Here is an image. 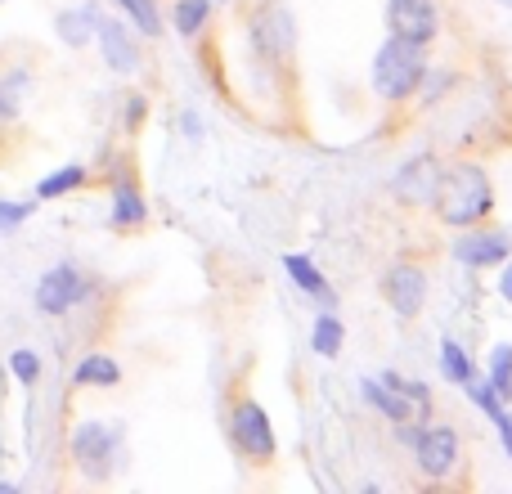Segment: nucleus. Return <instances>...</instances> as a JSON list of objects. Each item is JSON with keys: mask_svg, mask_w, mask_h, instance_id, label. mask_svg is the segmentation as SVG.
<instances>
[{"mask_svg": "<svg viewBox=\"0 0 512 494\" xmlns=\"http://www.w3.org/2000/svg\"><path fill=\"white\" fill-rule=\"evenodd\" d=\"M432 207L445 225L454 230H468V225L486 221L490 207H495V189H490V176L477 167V162H459V167L441 171L436 180V194H432Z\"/></svg>", "mask_w": 512, "mask_h": 494, "instance_id": "obj_1", "label": "nucleus"}, {"mask_svg": "<svg viewBox=\"0 0 512 494\" xmlns=\"http://www.w3.org/2000/svg\"><path fill=\"white\" fill-rule=\"evenodd\" d=\"M427 45L418 41H405V36L391 32L387 41L378 45V54H373V90H378L382 99H391V104H400V99L418 95V86H423V72H427Z\"/></svg>", "mask_w": 512, "mask_h": 494, "instance_id": "obj_2", "label": "nucleus"}, {"mask_svg": "<svg viewBox=\"0 0 512 494\" xmlns=\"http://www.w3.org/2000/svg\"><path fill=\"white\" fill-rule=\"evenodd\" d=\"M117 450H122V427H108V423H86L72 432V463L86 481H108L113 477V463H117Z\"/></svg>", "mask_w": 512, "mask_h": 494, "instance_id": "obj_3", "label": "nucleus"}, {"mask_svg": "<svg viewBox=\"0 0 512 494\" xmlns=\"http://www.w3.org/2000/svg\"><path fill=\"white\" fill-rule=\"evenodd\" d=\"M230 441L239 445V454L252 463L274 459V427H270V414H265L261 400H239V405L230 409Z\"/></svg>", "mask_w": 512, "mask_h": 494, "instance_id": "obj_4", "label": "nucleus"}, {"mask_svg": "<svg viewBox=\"0 0 512 494\" xmlns=\"http://www.w3.org/2000/svg\"><path fill=\"white\" fill-rule=\"evenodd\" d=\"M90 297V279L72 261H59L36 279V310L41 315H68L72 306Z\"/></svg>", "mask_w": 512, "mask_h": 494, "instance_id": "obj_5", "label": "nucleus"}, {"mask_svg": "<svg viewBox=\"0 0 512 494\" xmlns=\"http://www.w3.org/2000/svg\"><path fill=\"white\" fill-rule=\"evenodd\" d=\"M409 445H414V459H418V468H423V477L441 481L459 468L463 445H459V432H454V427H418Z\"/></svg>", "mask_w": 512, "mask_h": 494, "instance_id": "obj_6", "label": "nucleus"}, {"mask_svg": "<svg viewBox=\"0 0 512 494\" xmlns=\"http://www.w3.org/2000/svg\"><path fill=\"white\" fill-rule=\"evenodd\" d=\"M387 27L405 41L427 45L441 32V9L432 0H387Z\"/></svg>", "mask_w": 512, "mask_h": 494, "instance_id": "obj_7", "label": "nucleus"}, {"mask_svg": "<svg viewBox=\"0 0 512 494\" xmlns=\"http://www.w3.org/2000/svg\"><path fill=\"white\" fill-rule=\"evenodd\" d=\"M382 297L391 301V310H396L400 319H414L418 310H423L427 301V274L418 270V265L400 261L387 270V279H382Z\"/></svg>", "mask_w": 512, "mask_h": 494, "instance_id": "obj_8", "label": "nucleus"}, {"mask_svg": "<svg viewBox=\"0 0 512 494\" xmlns=\"http://www.w3.org/2000/svg\"><path fill=\"white\" fill-rule=\"evenodd\" d=\"M95 41L99 50H104V63L113 72H122V77H131V72H140L144 54H140V41H135L131 32H126L122 18H104L99 14V27H95Z\"/></svg>", "mask_w": 512, "mask_h": 494, "instance_id": "obj_9", "label": "nucleus"}, {"mask_svg": "<svg viewBox=\"0 0 512 494\" xmlns=\"http://www.w3.org/2000/svg\"><path fill=\"white\" fill-rule=\"evenodd\" d=\"M512 252V239L504 230H477V234H463L454 243V256H459L468 270H486V265H499Z\"/></svg>", "mask_w": 512, "mask_h": 494, "instance_id": "obj_10", "label": "nucleus"}, {"mask_svg": "<svg viewBox=\"0 0 512 494\" xmlns=\"http://www.w3.org/2000/svg\"><path fill=\"white\" fill-rule=\"evenodd\" d=\"M436 180H441V171H436V158H414L409 167H400L396 198H400V203H432Z\"/></svg>", "mask_w": 512, "mask_h": 494, "instance_id": "obj_11", "label": "nucleus"}, {"mask_svg": "<svg viewBox=\"0 0 512 494\" xmlns=\"http://www.w3.org/2000/svg\"><path fill=\"white\" fill-rule=\"evenodd\" d=\"M283 270H288V279L297 283L301 292H306L310 301H319L324 310H333V301H337V292H333V283L319 274V265L310 261V256H301V252H292V256H283Z\"/></svg>", "mask_w": 512, "mask_h": 494, "instance_id": "obj_12", "label": "nucleus"}, {"mask_svg": "<svg viewBox=\"0 0 512 494\" xmlns=\"http://www.w3.org/2000/svg\"><path fill=\"white\" fill-rule=\"evenodd\" d=\"M99 27V9L95 5H77V9H59V18H54V32H59L63 45H72V50H81V45H90V36H95Z\"/></svg>", "mask_w": 512, "mask_h": 494, "instance_id": "obj_13", "label": "nucleus"}, {"mask_svg": "<svg viewBox=\"0 0 512 494\" xmlns=\"http://www.w3.org/2000/svg\"><path fill=\"white\" fill-rule=\"evenodd\" d=\"M360 391H364V400H369L373 409H378L382 418H391V423H409L414 418V405H409L405 396H400L391 382H382V378H364L360 382Z\"/></svg>", "mask_w": 512, "mask_h": 494, "instance_id": "obj_14", "label": "nucleus"}, {"mask_svg": "<svg viewBox=\"0 0 512 494\" xmlns=\"http://www.w3.org/2000/svg\"><path fill=\"white\" fill-rule=\"evenodd\" d=\"M144 216H149V203H144L140 185H135L131 176L117 180L113 185V225L117 230H135V225H144Z\"/></svg>", "mask_w": 512, "mask_h": 494, "instance_id": "obj_15", "label": "nucleus"}, {"mask_svg": "<svg viewBox=\"0 0 512 494\" xmlns=\"http://www.w3.org/2000/svg\"><path fill=\"white\" fill-rule=\"evenodd\" d=\"M72 382H77V387H117V382H122V364H117L113 355H99V351H90L86 360L77 364V373H72Z\"/></svg>", "mask_w": 512, "mask_h": 494, "instance_id": "obj_16", "label": "nucleus"}, {"mask_svg": "<svg viewBox=\"0 0 512 494\" xmlns=\"http://www.w3.org/2000/svg\"><path fill=\"white\" fill-rule=\"evenodd\" d=\"M342 342H346V328H342V319L333 315V310H324V315H315V328H310V346H315L324 360H333L337 351H342Z\"/></svg>", "mask_w": 512, "mask_h": 494, "instance_id": "obj_17", "label": "nucleus"}, {"mask_svg": "<svg viewBox=\"0 0 512 494\" xmlns=\"http://www.w3.org/2000/svg\"><path fill=\"white\" fill-rule=\"evenodd\" d=\"M86 176L90 171L81 167V162H68V167H59L54 176H45L41 185H36V198H45V203H50V198H63V194H72V189L86 185Z\"/></svg>", "mask_w": 512, "mask_h": 494, "instance_id": "obj_18", "label": "nucleus"}, {"mask_svg": "<svg viewBox=\"0 0 512 494\" xmlns=\"http://www.w3.org/2000/svg\"><path fill=\"white\" fill-rule=\"evenodd\" d=\"M207 18H212V0H176V9H171V27L180 36H198Z\"/></svg>", "mask_w": 512, "mask_h": 494, "instance_id": "obj_19", "label": "nucleus"}, {"mask_svg": "<svg viewBox=\"0 0 512 494\" xmlns=\"http://www.w3.org/2000/svg\"><path fill=\"white\" fill-rule=\"evenodd\" d=\"M122 5V14L131 18V27L140 36H162V9L158 0H117Z\"/></svg>", "mask_w": 512, "mask_h": 494, "instance_id": "obj_20", "label": "nucleus"}, {"mask_svg": "<svg viewBox=\"0 0 512 494\" xmlns=\"http://www.w3.org/2000/svg\"><path fill=\"white\" fill-rule=\"evenodd\" d=\"M441 373L454 382V387H463V382L477 373V369H472V360H468V351H463L459 342H450V337L441 342Z\"/></svg>", "mask_w": 512, "mask_h": 494, "instance_id": "obj_21", "label": "nucleus"}, {"mask_svg": "<svg viewBox=\"0 0 512 494\" xmlns=\"http://www.w3.org/2000/svg\"><path fill=\"white\" fill-rule=\"evenodd\" d=\"M486 382L495 387L499 400H512V346H495V355H490V373Z\"/></svg>", "mask_w": 512, "mask_h": 494, "instance_id": "obj_22", "label": "nucleus"}, {"mask_svg": "<svg viewBox=\"0 0 512 494\" xmlns=\"http://www.w3.org/2000/svg\"><path fill=\"white\" fill-rule=\"evenodd\" d=\"M9 373H14L23 387H36V378H41V355L27 351V346H18V351L9 355Z\"/></svg>", "mask_w": 512, "mask_h": 494, "instance_id": "obj_23", "label": "nucleus"}, {"mask_svg": "<svg viewBox=\"0 0 512 494\" xmlns=\"http://www.w3.org/2000/svg\"><path fill=\"white\" fill-rule=\"evenodd\" d=\"M32 212H36V203H9V198H0V234H14Z\"/></svg>", "mask_w": 512, "mask_h": 494, "instance_id": "obj_24", "label": "nucleus"}, {"mask_svg": "<svg viewBox=\"0 0 512 494\" xmlns=\"http://www.w3.org/2000/svg\"><path fill=\"white\" fill-rule=\"evenodd\" d=\"M18 117V90L0 77V122H14Z\"/></svg>", "mask_w": 512, "mask_h": 494, "instance_id": "obj_25", "label": "nucleus"}, {"mask_svg": "<svg viewBox=\"0 0 512 494\" xmlns=\"http://www.w3.org/2000/svg\"><path fill=\"white\" fill-rule=\"evenodd\" d=\"M180 126H185V140L189 144L203 140V122H198V113H185V117H180Z\"/></svg>", "mask_w": 512, "mask_h": 494, "instance_id": "obj_26", "label": "nucleus"}, {"mask_svg": "<svg viewBox=\"0 0 512 494\" xmlns=\"http://www.w3.org/2000/svg\"><path fill=\"white\" fill-rule=\"evenodd\" d=\"M495 427H499V436H504V450H508V459H512V414H508V409H499Z\"/></svg>", "mask_w": 512, "mask_h": 494, "instance_id": "obj_27", "label": "nucleus"}, {"mask_svg": "<svg viewBox=\"0 0 512 494\" xmlns=\"http://www.w3.org/2000/svg\"><path fill=\"white\" fill-rule=\"evenodd\" d=\"M499 292H504V301H508V306H512V265H508V270H504V279H499Z\"/></svg>", "mask_w": 512, "mask_h": 494, "instance_id": "obj_28", "label": "nucleus"}, {"mask_svg": "<svg viewBox=\"0 0 512 494\" xmlns=\"http://www.w3.org/2000/svg\"><path fill=\"white\" fill-rule=\"evenodd\" d=\"M499 5H508V9H512V0H499Z\"/></svg>", "mask_w": 512, "mask_h": 494, "instance_id": "obj_29", "label": "nucleus"}]
</instances>
